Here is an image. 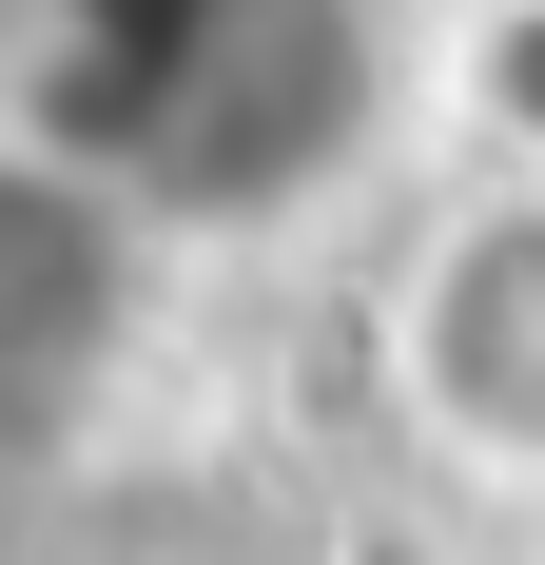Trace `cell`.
Returning <instances> with one entry per match:
<instances>
[{
  "instance_id": "obj_1",
  "label": "cell",
  "mask_w": 545,
  "mask_h": 565,
  "mask_svg": "<svg viewBox=\"0 0 545 565\" xmlns=\"http://www.w3.org/2000/svg\"><path fill=\"white\" fill-rule=\"evenodd\" d=\"M389 371H409V429H429L448 468L545 488V175H488V195L409 254Z\"/></svg>"
},
{
  "instance_id": "obj_2",
  "label": "cell",
  "mask_w": 545,
  "mask_h": 565,
  "mask_svg": "<svg viewBox=\"0 0 545 565\" xmlns=\"http://www.w3.org/2000/svg\"><path fill=\"white\" fill-rule=\"evenodd\" d=\"M448 117L488 137V175H545V0H468L448 20Z\"/></svg>"
}]
</instances>
